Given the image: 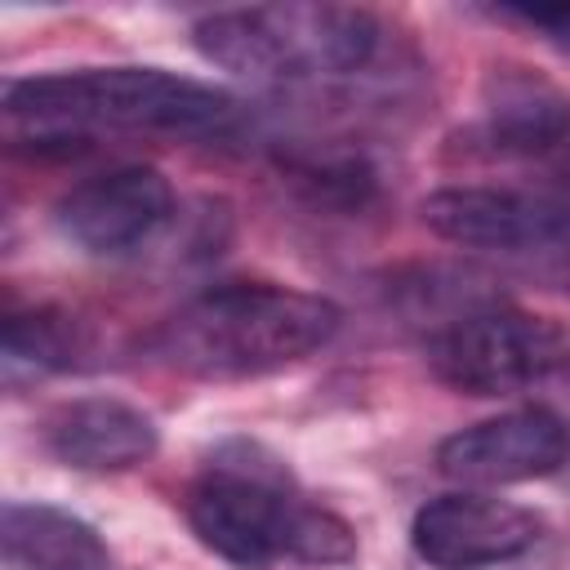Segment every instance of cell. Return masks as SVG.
Listing matches in <instances>:
<instances>
[{
    "mask_svg": "<svg viewBox=\"0 0 570 570\" xmlns=\"http://www.w3.org/2000/svg\"><path fill=\"white\" fill-rule=\"evenodd\" d=\"M196 539L236 570H334L356 557L352 525L303 499L285 459L258 441H223L187 490Z\"/></svg>",
    "mask_w": 570,
    "mask_h": 570,
    "instance_id": "obj_1",
    "label": "cell"
},
{
    "mask_svg": "<svg viewBox=\"0 0 570 570\" xmlns=\"http://www.w3.org/2000/svg\"><path fill=\"white\" fill-rule=\"evenodd\" d=\"M4 116L36 147H80L102 129L120 134H223L236 120L232 94L160 67H76L4 85Z\"/></svg>",
    "mask_w": 570,
    "mask_h": 570,
    "instance_id": "obj_2",
    "label": "cell"
},
{
    "mask_svg": "<svg viewBox=\"0 0 570 570\" xmlns=\"http://www.w3.org/2000/svg\"><path fill=\"white\" fill-rule=\"evenodd\" d=\"M343 325L338 303L289 285H218L183 303L147 352L191 379H258L321 352Z\"/></svg>",
    "mask_w": 570,
    "mask_h": 570,
    "instance_id": "obj_3",
    "label": "cell"
},
{
    "mask_svg": "<svg viewBox=\"0 0 570 570\" xmlns=\"http://www.w3.org/2000/svg\"><path fill=\"white\" fill-rule=\"evenodd\" d=\"M379 18L361 4H240L214 9L191 27L205 62L245 80H338L370 67L379 49Z\"/></svg>",
    "mask_w": 570,
    "mask_h": 570,
    "instance_id": "obj_4",
    "label": "cell"
},
{
    "mask_svg": "<svg viewBox=\"0 0 570 570\" xmlns=\"http://www.w3.org/2000/svg\"><path fill=\"white\" fill-rule=\"evenodd\" d=\"M423 223L459 249L570 258V169L525 183H459L423 200Z\"/></svg>",
    "mask_w": 570,
    "mask_h": 570,
    "instance_id": "obj_5",
    "label": "cell"
},
{
    "mask_svg": "<svg viewBox=\"0 0 570 570\" xmlns=\"http://www.w3.org/2000/svg\"><path fill=\"white\" fill-rule=\"evenodd\" d=\"M570 361L557 325L508 303H472L428 338V365L468 396H512L552 379Z\"/></svg>",
    "mask_w": 570,
    "mask_h": 570,
    "instance_id": "obj_6",
    "label": "cell"
},
{
    "mask_svg": "<svg viewBox=\"0 0 570 570\" xmlns=\"http://www.w3.org/2000/svg\"><path fill=\"white\" fill-rule=\"evenodd\" d=\"M174 218V187L151 165H116L76 187L53 205V227L67 245L89 258H125L142 249Z\"/></svg>",
    "mask_w": 570,
    "mask_h": 570,
    "instance_id": "obj_7",
    "label": "cell"
},
{
    "mask_svg": "<svg viewBox=\"0 0 570 570\" xmlns=\"http://www.w3.org/2000/svg\"><path fill=\"white\" fill-rule=\"evenodd\" d=\"M570 459V423L548 405L503 410L436 445V468L463 490H499L561 472Z\"/></svg>",
    "mask_w": 570,
    "mask_h": 570,
    "instance_id": "obj_8",
    "label": "cell"
},
{
    "mask_svg": "<svg viewBox=\"0 0 570 570\" xmlns=\"http://www.w3.org/2000/svg\"><path fill=\"white\" fill-rule=\"evenodd\" d=\"M459 147L463 156L508 160L534 174L570 169V98L534 71H494L481 116L463 129Z\"/></svg>",
    "mask_w": 570,
    "mask_h": 570,
    "instance_id": "obj_9",
    "label": "cell"
},
{
    "mask_svg": "<svg viewBox=\"0 0 570 570\" xmlns=\"http://www.w3.org/2000/svg\"><path fill=\"white\" fill-rule=\"evenodd\" d=\"M543 534V521L499 494L454 490L428 499L410 521V548L432 570H490L525 557Z\"/></svg>",
    "mask_w": 570,
    "mask_h": 570,
    "instance_id": "obj_10",
    "label": "cell"
},
{
    "mask_svg": "<svg viewBox=\"0 0 570 570\" xmlns=\"http://www.w3.org/2000/svg\"><path fill=\"white\" fill-rule=\"evenodd\" d=\"M160 445L156 419L120 396H76L45 419V450L76 472H129Z\"/></svg>",
    "mask_w": 570,
    "mask_h": 570,
    "instance_id": "obj_11",
    "label": "cell"
},
{
    "mask_svg": "<svg viewBox=\"0 0 570 570\" xmlns=\"http://www.w3.org/2000/svg\"><path fill=\"white\" fill-rule=\"evenodd\" d=\"M0 552L9 570H111V548L85 517L31 499L4 503Z\"/></svg>",
    "mask_w": 570,
    "mask_h": 570,
    "instance_id": "obj_12",
    "label": "cell"
},
{
    "mask_svg": "<svg viewBox=\"0 0 570 570\" xmlns=\"http://www.w3.org/2000/svg\"><path fill=\"white\" fill-rule=\"evenodd\" d=\"M4 374L13 379L18 370L27 374H58L80 365V334L76 321L53 312V307H31V312H9L4 316Z\"/></svg>",
    "mask_w": 570,
    "mask_h": 570,
    "instance_id": "obj_13",
    "label": "cell"
},
{
    "mask_svg": "<svg viewBox=\"0 0 570 570\" xmlns=\"http://www.w3.org/2000/svg\"><path fill=\"white\" fill-rule=\"evenodd\" d=\"M499 13L517 18L525 27H539L557 45H570V4H503Z\"/></svg>",
    "mask_w": 570,
    "mask_h": 570,
    "instance_id": "obj_14",
    "label": "cell"
}]
</instances>
